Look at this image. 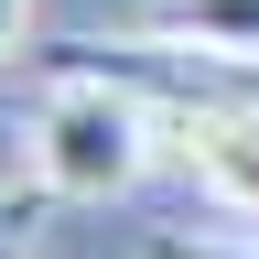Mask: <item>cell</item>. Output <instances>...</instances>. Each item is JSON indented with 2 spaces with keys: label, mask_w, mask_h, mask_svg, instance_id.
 Listing matches in <instances>:
<instances>
[{
  "label": "cell",
  "mask_w": 259,
  "mask_h": 259,
  "mask_svg": "<svg viewBox=\"0 0 259 259\" xmlns=\"http://www.w3.org/2000/svg\"><path fill=\"white\" fill-rule=\"evenodd\" d=\"M141 44H184L205 65H259V0H151Z\"/></svg>",
  "instance_id": "3"
},
{
  "label": "cell",
  "mask_w": 259,
  "mask_h": 259,
  "mask_svg": "<svg viewBox=\"0 0 259 259\" xmlns=\"http://www.w3.org/2000/svg\"><path fill=\"white\" fill-rule=\"evenodd\" d=\"M151 173V108L130 76H54L32 108V194L44 205H108Z\"/></svg>",
  "instance_id": "1"
},
{
  "label": "cell",
  "mask_w": 259,
  "mask_h": 259,
  "mask_svg": "<svg viewBox=\"0 0 259 259\" xmlns=\"http://www.w3.org/2000/svg\"><path fill=\"white\" fill-rule=\"evenodd\" d=\"M22 22H32V0H0V65L22 54Z\"/></svg>",
  "instance_id": "6"
},
{
  "label": "cell",
  "mask_w": 259,
  "mask_h": 259,
  "mask_svg": "<svg viewBox=\"0 0 259 259\" xmlns=\"http://www.w3.org/2000/svg\"><path fill=\"white\" fill-rule=\"evenodd\" d=\"M141 259H259L238 238H194V227H141Z\"/></svg>",
  "instance_id": "4"
},
{
  "label": "cell",
  "mask_w": 259,
  "mask_h": 259,
  "mask_svg": "<svg viewBox=\"0 0 259 259\" xmlns=\"http://www.w3.org/2000/svg\"><path fill=\"white\" fill-rule=\"evenodd\" d=\"M22 227H32V194L0 184V259H22Z\"/></svg>",
  "instance_id": "5"
},
{
  "label": "cell",
  "mask_w": 259,
  "mask_h": 259,
  "mask_svg": "<svg viewBox=\"0 0 259 259\" xmlns=\"http://www.w3.org/2000/svg\"><path fill=\"white\" fill-rule=\"evenodd\" d=\"M173 151H184V173L216 194V205H238L259 216V108H238V97H173Z\"/></svg>",
  "instance_id": "2"
}]
</instances>
